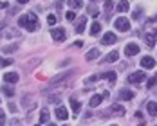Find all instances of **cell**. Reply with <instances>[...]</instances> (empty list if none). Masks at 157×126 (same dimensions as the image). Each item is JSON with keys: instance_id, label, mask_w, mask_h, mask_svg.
<instances>
[{"instance_id": "1", "label": "cell", "mask_w": 157, "mask_h": 126, "mask_svg": "<svg viewBox=\"0 0 157 126\" xmlns=\"http://www.w3.org/2000/svg\"><path fill=\"white\" fill-rule=\"evenodd\" d=\"M18 25H20V27H25L27 31H36V27H38V18H36L34 13L22 15L18 18Z\"/></svg>"}, {"instance_id": "2", "label": "cell", "mask_w": 157, "mask_h": 126, "mask_svg": "<svg viewBox=\"0 0 157 126\" xmlns=\"http://www.w3.org/2000/svg\"><path fill=\"white\" fill-rule=\"evenodd\" d=\"M114 27L117 29V31H130V22H128V18L126 16H117L116 18V22H114Z\"/></svg>"}, {"instance_id": "3", "label": "cell", "mask_w": 157, "mask_h": 126, "mask_svg": "<svg viewBox=\"0 0 157 126\" xmlns=\"http://www.w3.org/2000/svg\"><path fill=\"white\" fill-rule=\"evenodd\" d=\"M144 79H146V74L144 72H134V74L128 76V83L130 85H137V83H141Z\"/></svg>"}, {"instance_id": "4", "label": "cell", "mask_w": 157, "mask_h": 126, "mask_svg": "<svg viewBox=\"0 0 157 126\" xmlns=\"http://www.w3.org/2000/svg\"><path fill=\"white\" fill-rule=\"evenodd\" d=\"M139 50H141V47H139L137 43L132 42V43H128V45L125 47V54L126 56H136V54H139Z\"/></svg>"}, {"instance_id": "5", "label": "cell", "mask_w": 157, "mask_h": 126, "mask_svg": "<svg viewBox=\"0 0 157 126\" xmlns=\"http://www.w3.org/2000/svg\"><path fill=\"white\" fill-rule=\"evenodd\" d=\"M51 36H52L54 42H63V40H65V29H62V27L52 29V31H51Z\"/></svg>"}, {"instance_id": "6", "label": "cell", "mask_w": 157, "mask_h": 126, "mask_svg": "<svg viewBox=\"0 0 157 126\" xmlns=\"http://www.w3.org/2000/svg\"><path fill=\"white\" fill-rule=\"evenodd\" d=\"M116 40H117V38H116V34H114V32H105V34H103V38H101V43H103V45H114V43H116Z\"/></svg>"}, {"instance_id": "7", "label": "cell", "mask_w": 157, "mask_h": 126, "mask_svg": "<svg viewBox=\"0 0 157 126\" xmlns=\"http://www.w3.org/2000/svg\"><path fill=\"white\" fill-rule=\"evenodd\" d=\"M139 63H141L143 69H154V67H155V60H154L152 56H143V60Z\"/></svg>"}, {"instance_id": "8", "label": "cell", "mask_w": 157, "mask_h": 126, "mask_svg": "<svg viewBox=\"0 0 157 126\" xmlns=\"http://www.w3.org/2000/svg\"><path fill=\"white\" fill-rule=\"evenodd\" d=\"M69 117V113H67V108L65 106H58L56 108V119H60V121H65Z\"/></svg>"}, {"instance_id": "9", "label": "cell", "mask_w": 157, "mask_h": 126, "mask_svg": "<svg viewBox=\"0 0 157 126\" xmlns=\"http://www.w3.org/2000/svg\"><path fill=\"white\" fill-rule=\"evenodd\" d=\"M103 99H105L103 95L96 94V95H92V97H90V101H89V105H90L92 108H96V106H99V105H101V101H103Z\"/></svg>"}, {"instance_id": "10", "label": "cell", "mask_w": 157, "mask_h": 126, "mask_svg": "<svg viewBox=\"0 0 157 126\" xmlns=\"http://www.w3.org/2000/svg\"><path fill=\"white\" fill-rule=\"evenodd\" d=\"M4 81L6 83H16L18 81V74L16 72H6L4 74Z\"/></svg>"}, {"instance_id": "11", "label": "cell", "mask_w": 157, "mask_h": 126, "mask_svg": "<svg viewBox=\"0 0 157 126\" xmlns=\"http://www.w3.org/2000/svg\"><path fill=\"white\" fill-rule=\"evenodd\" d=\"M85 25H87V16H81L78 22H76V32H83Z\"/></svg>"}, {"instance_id": "12", "label": "cell", "mask_w": 157, "mask_h": 126, "mask_svg": "<svg viewBox=\"0 0 157 126\" xmlns=\"http://www.w3.org/2000/svg\"><path fill=\"white\" fill-rule=\"evenodd\" d=\"M99 56V49H90L87 54H85V60H89V61H92V60H96Z\"/></svg>"}, {"instance_id": "13", "label": "cell", "mask_w": 157, "mask_h": 126, "mask_svg": "<svg viewBox=\"0 0 157 126\" xmlns=\"http://www.w3.org/2000/svg\"><path fill=\"white\" fill-rule=\"evenodd\" d=\"M146 110H148L150 115H154V117H155V115H157V103H154V101L146 103Z\"/></svg>"}, {"instance_id": "14", "label": "cell", "mask_w": 157, "mask_h": 126, "mask_svg": "<svg viewBox=\"0 0 157 126\" xmlns=\"http://www.w3.org/2000/svg\"><path fill=\"white\" fill-rule=\"evenodd\" d=\"M144 43H146V47H154V45H155V38H154L152 32L144 34Z\"/></svg>"}, {"instance_id": "15", "label": "cell", "mask_w": 157, "mask_h": 126, "mask_svg": "<svg viewBox=\"0 0 157 126\" xmlns=\"http://www.w3.org/2000/svg\"><path fill=\"white\" fill-rule=\"evenodd\" d=\"M132 97H134V92H132V90H119V99L128 101V99H132Z\"/></svg>"}, {"instance_id": "16", "label": "cell", "mask_w": 157, "mask_h": 126, "mask_svg": "<svg viewBox=\"0 0 157 126\" xmlns=\"http://www.w3.org/2000/svg\"><path fill=\"white\" fill-rule=\"evenodd\" d=\"M117 58H119V52H117V50H112L109 56L105 58V61L107 63H114V61H117Z\"/></svg>"}, {"instance_id": "17", "label": "cell", "mask_w": 157, "mask_h": 126, "mask_svg": "<svg viewBox=\"0 0 157 126\" xmlns=\"http://www.w3.org/2000/svg\"><path fill=\"white\" fill-rule=\"evenodd\" d=\"M99 31H101V24H99V22H94V24L90 25V34L96 36V34H99Z\"/></svg>"}, {"instance_id": "18", "label": "cell", "mask_w": 157, "mask_h": 126, "mask_svg": "<svg viewBox=\"0 0 157 126\" xmlns=\"http://www.w3.org/2000/svg\"><path fill=\"white\" fill-rule=\"evenodd\" d=\"M83 6V0H69V7L71 9H79Z\"/></svg>"}, {"instance_id": "19", "label": "cell", "mask_w": 157, "mask_h": 126, "mask_svg": "<svg viewBox=\"0 0 157 126\" xmlns=\"http://www.w3.org/2000/svg\"><path fill=\"white\" fill-rule=\"evenodd\" d=\"M71 108H72V112H74V113H79V110H81V105H79V101L72 99V101H71Z\"/></svg>"}, {"instance_id": "20", "label": "cell", "mask_w": 157, "mask_h": 126, "mask_svg": "<svg viewBox=\"0 0 157 126\" xmlns=\"http://www.w3.org/2000/svg\"><path fill=\"white\" fill-rule=\"evenodd\" d=\"M110 110L114 112V113H117V115H125V108H123L121 105H114Z\"/></svg>"}, {"instance_id": "21", "label": "cell", "mask_w": 157, "mask_h": 126, "mask_svg": "<svg viewBox=\"0 0 157 126\" xmlns=\"http://www.w3.org/2000/svg\"><path fill=\"white\" fill-rule=\"evenodd\" d=\"M40 121H42V123H47L49 121V110L47 108H44V110L40 112Z\"/></svg>"}, {"instance_id": "22", "label": "cell", "mask_w": 157, "mask_h": 126, "mask_svg": "<svg viewBox=\"0 0 157 126\" xmlns=\"http://www.w3.org/2000/svg\"><path fill=\"white\" fill-rule=\"evenodd\" d=\"M116 9H117L119 13H125V11H128V2H119Z\"/></svg>"}, {"instance_id": "23", "label": "cell", "mask_w": 157, "mask_h": 126, "mask_svg": "<svg viewBox=\"0 0 157 126\" xmlns=\"http://www.w3.org/2000/svg\"><path fill=\"white\" fill-rule=\"evenodd\" d=\"M155 85H157V74H155V76H152V78L148 79V83H146V88H154Z\"/></svg>"}, {"instance_id": "24", "label": "cell", "mask_w": 157, "mask_h": 126, "mask_svg": "<svg viewBox=\"0 0 157 126\" xmlns=\"http://www.w3.org/2000/svg\"><path fill=\"white\" fill-rule=\"evenodd\" d=\"M65 18H67V22H74V20H76V13H74V11H67Z\"/></svg>"}, {"instance_id": "25", "label": "cell", "mask_w": 157, "mask_h": 126, "mask_svg": "<svg viewBox=\"0 0 157 126\" xmlns=\"http://www.w3.org/2000/svg\"><path fill=\"white\" fill-rule=\"evenodd\" d=\"M112 7H114V4H112V0H107L105 2V13L110 15V11H112Z\"/></svg>"}, {"instance_id": "26", "label": "cell", "mask_w": 157, "mask_h": 126, "mask_svg": "<svg viewBox=\"0 0 157 126\" xmlns=\"http://www.w3.org/2000/svg\"><path fill=\"white\" fill-rule=\"evenodd\" d=\"M2 92H4V94L7 95V97H11V95L15 94V90H13L11 87H4V88H2Z\"/></svg>"}, {"instance_id": "27", "label": "cell", "mask_w": 157, "mask_h": 126, "mask_svg": "<svg viewBox=\"0 0 157 126\" xmlns=\"http://www.w3.org/2000/svg\"><path fill=\"white\" fill-rule=\"evenodd\" d=\"M56 20H58V16H56V15H49L47 16V24H49V25H54V24H56Z\"/></svg>"}, {"instance_id": "28", "label": "cell", "mask_w": 157, "mask_h": 126, "mask_svg": "<svg viewBox=\"0 0 157 126\" xmlns=\"http://www.w3.org/2000/svg\"><path fill=\"white\" fill-rule=\"evenodd\" d=\"M13 60L11 58H4V60H0V67H7V65H11Z\"/></svg>"}, {"instance_id": "29", "label": "cell", "mask_w": 157, "mask_h": 126, "mask_svg": "<svg viewBox=\"0 0 157 126\" xmlns=\"http://www.w3.org/2000/svg\"><path fill=\"white\" fill-rule=\"evenodd\" d=\"M4 121H6V113H4V112L0 110V126L4 124Z\"/></svg>"}, {"instance_id": "30", "label": "cell", "mask_w": 157, "mask_h": 126, "mask_svg": "<svg viewBox=\"0 0 157 126\" xmlns=\"http://www.w3.org/2000/svg\"><path fill=\"white\" fill-rule=\"evenodd\" d=\"M9 110H11V112H16L18 108H16V105H13V103H9Z\"/></svg>"}, {"instance_id": "31", "label": "cell", "mask_w": 157, "mask_h": 126, "mask_svg": "<svg viewBox=\"0 0 157 126\" xmlns=\"http://www.w3.org/2000/svg\"><path fill=\"white\" fill-rule=\"evenodd\" d=\"M89 13H90V15H96V7H94V6H90V7H89Z\"/></svg>"}, {"instance_id": "32", "label": "cell", "mask_w": 157, "mask_h": 126, "mask_svg": "<svg viewBox=\"0 0 157 126\" xmlns=\"http://www.w3.org/2000/svg\"><path fill=\"white\" fill-rule=\"evenodd\" d=\"M0 7H2V9H6V7H7V2H0Z\"/></svg>"}, {"instance_id": "33", "label": "cell", "mask_w": 157, "mask_h": 126, "mask_svg": "<svg viewBox=\"0 0 157 126\" xmlns=\"http://www.w3.org/2000/svg\"><path fill=\"white\" fill-rule=\"evenodd\" d=\"M16 2H20V4H25V2H29V0H16Z\"/></svg>"}, {"instance_id": "34", "label": "cell", "mask_w": 157, "mask_h": 126, "mask_svg": "<svg viewBox=\"0 0 157 126\" xmlns=\"http://www.w3.org/2000/svg\"><path fill=\"white\" fill-rule=\"evenodd\" d=\"M152 34H154V38H157V29H154V32H152Z\"/></svg>"}, {"instance_id": "35", "label": "cell", "mask_w": 157, "mask_h": 126, "mask_svg": "<svg viewBox=\"0 0 157 126\" xmlns=\"http://www.w3.org/2000/svg\"><path fill=\"white\" fill-rule=\"evenodd\" d=\"M47 126H54V124H51V123H49V124H47Z\"/></svg>"}, {"instance_id": "36", "label": "cell", "mask_w": 157, "mask_h": 126, "mask_svg": "<svg viewBox=\"0 0 157 126\" xmlns=\"http://www.w3.org/2000/svg\"><path fill=\"white\" fill-rule=\"evenodd\" d=\"M92 2H98V0H92Z\"/></svg>"}, {"instance_id": "37", "label": "cell", "mask_w": 157, "mask_h": 126, "mask_svg": "<svg viewBox=\"0 0 157 126\" xmlns=\"http://www.w3.org/2000/svg\"><path fill=\"white\" fill-rule=\"evenodd\" d=\"M112 126H117V124H112Z\"/></svg>"}, {"instance_id": "38", "label": "cell", "mask_w": 157, "mask_h": 126, "mask_svg": "<svg viewBox=\"0 0 157 126\" xmlns=\"http://www.w3.org/2000/svg\"><path fill=\"white\" fill-rule=\"evenodd\" d=\"M155 20H157V16H155Z\"/></svg>"}, {"instance_id": "39", "label": "cell", "mask_w": 157, "mask_h": 126, "mask_svg": "<svg viewBox=\"0 0 157 126\" xmlns=\"http://www.w3.org/2000/svg\"><path fill=\"white\" fill-rule=\"evenodd\" d=\"M63 126H67V124H63Z\"/></svg>"}, {"instance_id": "40", "label": "cell", "mask_w": 157, "mask_h": 126, "mask_svg": "<svg viewBox=\"0 0 157 126\" xmlns=\"http://www.w3.org/2000/svg\"><path fill=\"white\" fill-rule=\"evenodd\" d=\"M36 126H38V124H36Z\"/></svg>"}]
</instances>
